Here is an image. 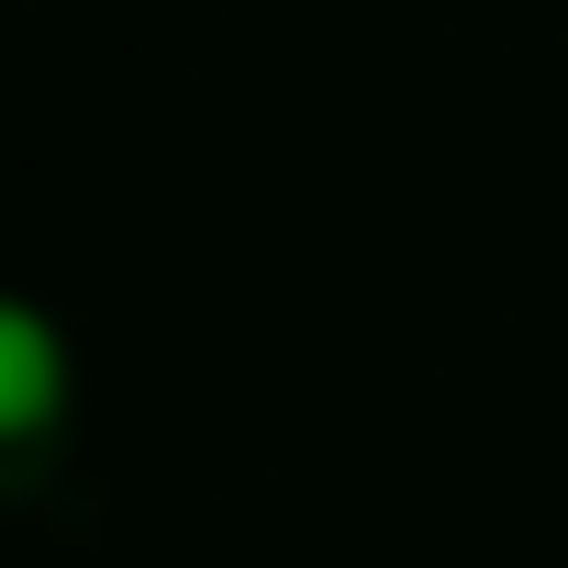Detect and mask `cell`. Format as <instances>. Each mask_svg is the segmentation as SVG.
Masks as SVG:
<instances>
[{
	"mask_svg": "<svg viewBox=\"0 0 568 568\" xmlns=\"http://www.w3.org/2000/svg\"><path fill=\"white\" fill-rule=\"evenodd\" d=\"M79 446V357L45 302L0 291V513H23L68 479Z\"/></svg>",
	"mask_w": 568,
	"mask_h": 568,
	"instance_id": "obj_1",
	"label": "cell"
}]
</instances>
